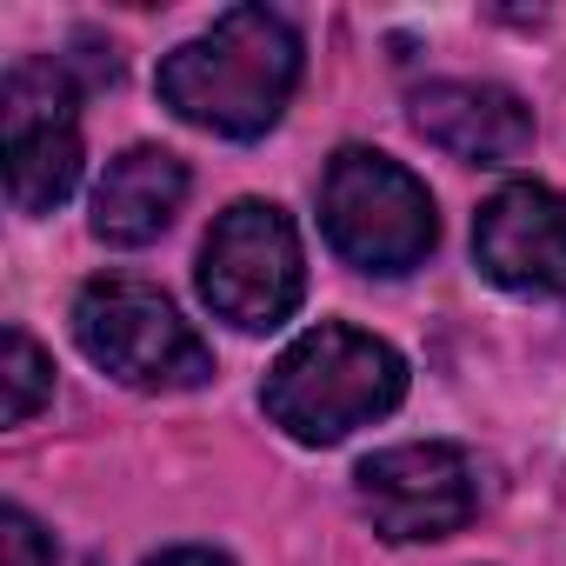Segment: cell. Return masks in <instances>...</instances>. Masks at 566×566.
I'll return each instance as SVG.
<instances>
[{
  "mask_svg": "<svg viewBox=\"0 0 566 566\" xmlns=\"http://www.w3.org/2000/svg\"><path fill=\"white\" fill-rule=\"evenodd\" d=\"M0 559H8V566H54V539L21 506H8V513H0Z\"/></svg>",
  "mask_w": 566,
  "mask_h": 566,
  "instance_id": "12",
  "label": "cell"
},
{
  "mask_svg": "<svg viewBox=\"0 0 566 566\" xmlns=\"http://www.w3.org/2000/svg\"><path fill=\"white\" fill-rule=\"evenodd\" d=\"M301 294L307 260L294 220L273 200H233L200 247V301L240 334H273L280 321H294Z\"/></svg>",
  "mask_w": 566,
  "mask_h": 566,
  "instance_id": "5",
  "label": "cell"
},
{
  "mask_svg": "<svg viewBox=\"0 0 566 566\" xmlns=\"http://www.w3.org/2000/svg\"><path fill=\"white\" fill-rule=\"evenodd\" d=\"M413 134L467 167H513L533 147V114L493 81H433L413 94Z\"/></svg>",
  "mask_w": 566,
  "mask_h": 566,
  "instance_id": "9",
  "label": "cell"
},
{
  "mask_svg": "<svg viewBox=\"0 0 566 566\" xmlns=\"http://www.w3.org/2000/svg\"><path fill=\"white\" fill-rule=\"evenodd\" d=\"M8 134V200L21 213H54L81 187V81L67 61H21L0 87Z\"/></svg>",
  "mask_w": 566,
  "mask_h": 566,
  "instance_id": "6",
  "label": "cell"
},
{
  "mask_svg": "<svg viewBox=\"0 0 566 566\" xmlns=\"http://www.w3.org/2000/svg\"><path fill=\"white\" fill-rule=\"evenodd\" d=\"M473 260L506 294H559L566 301V193L539 180L500 187L473 220Z\"/></svg>",
  "mask_w": 566,
  "mask_h": 566,
  "instance_id": "8",
  "label": "cell"
},
{
  "mask_svg": "<svg viewBox=\"0 0 566 566\" xmlns=\"http://www.w3.org/2000/svg\"><path fill=\"white\" fill-rule=\"evenodd\" d=\"M74 340L101 374H114L134 394H187L213 374V354L180 321V307L160 287L127 280V273H107V280H87L81 287Z\"/></svg>",
  "mask_w": 566,
  "mask_h": 566,
  "instance_id": "3",
  "label": "cell"
},
{
  "mask_svg": "<svg viewBox=\"0 0 566 566\" xmlns=\"http://www.w3.org/2000/svg\"><path fill=\"white\" fill-rule=\"evenodd\" d=\"M260 400L301 447H334L407 400V360L360 327H314L273 360Z\"/></svg>",
  "mask_w": 566,
  "mask_h": 566,
  "instance_id": "2",
  "label": "cell"
},
{
  "mask_svg": "<svg viewBox=\"0 0 566 566\" xmlns=\"http://www.w3.org/2000/svg\"><path fill=\"white\" fill-rule=\"evenodd\" d=\"M360 506L387 539H447L480 513V467L447 440H407L360 460Z\"/></svg>",
  "mask_w": 566,
  "mask_h": 566,
  "instance_id": "7",
  "label": "cell"
},
{
  "mask_svg": "<svg viewBox=\"0 0 566 566\" xmlns=\"http://www.w3.org/2000/svg\"><path fill=\"white\" fill-rule=\"evenodd\" d=\"M0 374H8V427H28L54 394V367H48V354L34 347L28 327H8V340H0Z\"/></svg>",
  "mask_w": 566,
  "mask_h": 566,
  "instance_id": "11",
  "label": "cell"
},
{
  "mask_svg": "<svg viewBox=\"0 0 566 566\" xmlns=\"http://www.w3.org/2000/svg\"><path fill=\"white\" fill-rule=\"evenodd\" d=\"M321 227H327V247L360 273H407L440 240L433 193L374 147H340L327 160Z\"/></svg>",
  "mask_w": 566,
  "mask_h": 566,
  "instance_id": "4",
  "label": "cell"
},
{
  "mask_svg": "<svg viewBox=\"0 0 566 566\" xmlns=\"http://www.w3.org/2000/svg\"><path fill=\"white\" fill-rule=\"evenodd\" d=\"M301 87V34L273 8H227L160 61V101L220 140H260Z\"/></svg>",
  "mask_w": 566,
  "mask_h": 566,
  "instance_id": "1",
  "label": "cell"
},
{
  "mask_svg": "<svg viewBox=\"0 0 566 566\" xmlns=\"http://www.w3.org/2000/svg\"><path fill=\"white\" fill-rule=\"evenodd\" d=\"M147 566H233L227 553H213V546H167L160 559H147Z\"/></svg>",
  "mask_w": 566,
  "mask_h": 566,
  "instance_id": "13",
  "label": "cell"
},
{
  "mask_svg": "<svg viewBox=\"0 0 566 566\" xmlns=\"http://www.w3.org/2000/svg\"><path fill=\"white\" fill-rule=\"evenodd\" d=\"M180 200H187L180 154H167V147H127L120 160H107V174L94 187V220L87 227L107 247H147V240H160L174 227Z\"/></svg>",
  "mask_w": 566,
  "mask_h": 566,
  "instance_id": "10",
  "label": "cell"
}]
</instances>
